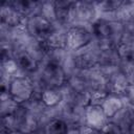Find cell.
<instances>
[{"label": "cell", "instance_id": "19", "mask_svg": "<svg viewBox=\"0 0 134 134\" xmlns=\"http://www.w3.org/2000/svg\"><path fill=\"white\" fill-rule=\"evenodd\" d=\"M125 104H126V102L122 97L108 93L107 96L104 98L103 103L100 104V106H102L104 112L106 113V115L108 116V118L111 119L125 106Z\"/></svg>", "mask_w": 134, "mask_h": 134}, {"label": "cell", "instance_id": "5", "mask_svg": "<svg viewBox=\"0 0 134 134\" xmlns=\"http://www.w3.org/2000/svg\"><path fill=\"white\" fill-rule=\"evenodd\" d=\"M98 48H99V50H98L97 68L103 73V75L107 79L114 72L120 70L119 69V55H118L117 47H113V46L99 47L98 46Z\"/></svg>", "mask_w": 134, "mask_h": 134}, {"label": "cell", "instance_id": "30", "mask_svg": "<svg viewBox=\"0 0 134 134\" xmlns=\"http://www.w3.org/2000/svg\"><path fill=\"white\" fill-rule=\"evenodd\" d=\"M7 134H24V133H22V132H20V131H10V132H8Z\"/></svg>", "mask_w": 134, "mask_h": 134}, {"label": "cell", "instance_id": "6", "mask_svg": "<svg viewBox=\"0 0 134 134\" xmlns=\"http://www.w3.org/2000/svg\"><path fill=\"white\" fill-rule=\"evenodd\" d=\"M10 97L22 105L28 102L34 95V84L29 76L18 75L12 79L9 87Z\"/></svg>", "mask_w": 134, "mask_h": 134}, {"label": "cell", "instance_id": "27", "mask_svg": "<svg viewBox=\"0 0 134 134\" xmlns=\"http://www.w3.org/2000/svg\"><path fill=\"white\" fill-rule=\"evenodd\" d=\"M41 14L46 19H48L50 22L57 23V20H55V12H54V0L43 1Z\"/></svg>", "mask_w": 134, "mask_h": 134}, {"label": "cell", "instance_id": "13", "mask_svg": "<svg viewBox=\"0 0 134 134\" xmlns=\"http://www.w3.org/2000/svg\"><path fill=\"white\" fill-rule=\"evenodd\" d=\"M14 59L18 64L20 75H26L31 77L38 72L40 68V64L26 51V49L17 51L14 54Z\"/></svg>", "mask_w": 134, "mask_h": 134}, {"label": "cell", "instance_id": "7", "mask_svg": "<svg viewBox=\"0 0 134 134\" xmlns=\"http://www.w3.org/2000/svg\"><path fill=\"white\" fill-rule=\"evenodd\" d=\"M98 18L95 1L84 0L76 1L74 6L73 25H86L91 26L92 23Z\"/></svg>", "mask_w": 134, "mask_h": 134}, {"label": "cell", "instance_id": "16", "mask_svg": "<svg viewBox=\"0 0 134 134\" xmlns=\"http://www.w3.org/2000/svg\"><path fill=\"white\" fill-rule=\"evenodd\" d=\"M122 0H106L95 1L98 18L117 20V12L121 5Z\"/></svg>", "mask_w": 134, "mask_h": 134}, {"label": "cell", "instance_id": "18", "mask_svg": "<svg viewBox=\"0 0 134 134\" xmlns=\"http://www.w3.org/2000/svg\"><path fill=\"white\" fill-rule=\"evenodd\" d=\"M67 29L68 28L55 23L51 35L46 40L48 46L50 48H54V49H66Z\"/></svg>", "mask_w": 134, "mask_h": 134}, {"label": "cell", "instance_id": "8", "mask_svg": "<svg viewBox=\"0 0 134 134\" xmlns=\"http://www.w3.org/2000/svg\"><path fill=\"white\" fill-rule=\"evenodd\" d=\"M119 55V69L124 72L130 84L134 83V43H120L117 46Z\"/></svg>", "mask_w": 134, "mask_h": 134}, {"label": "cell", "instance_id": "21", "mask_svg": "<svg viewBox=\"0 0 134 134\" xmlns=\"http://www.w3.org/2000/svg\"><path fill=\"white\" fill-rule=\"evenodd\" d=\"M69 126L61 118H50L44 126L45 134H67Z\"/></svg>", "mask_w": 134, "mask_h": 134}, {"label": "cell", "instance_id": "17", "mask_svg": "<svg viewBox=\"0 0 134 134\" xmlns=\"http://www.w3.org/2000/svg\"><path fill=\"white\" fill-rule=\"evenodd\" d=\"M50 47L48 46L46 41H41V40H35L31 39L30 42L28 43L26 47V51L41 65L43 61L45 60Z\"/></svg>", "mask_w": 134, "mask_h": 134}, {"label": "cell", "instance_id": "22", "mask_svg": "<svg viewBox=\"0 0 134 134\" xmlns=\"http://www.w3.org/2000/svg\"><path fill=\"white\" fill-rule=\"evenodd\" d=\"M1 74L12 79L20 75L19 67L14 57H1Z\"/></svg>", "mask_w": 134, "mask_h": 134}, {"label": "cell", "instance_id": "4", "mask_svg": "<svg viewBox=\"0 0 134 134\" xmlns=\"http://www.w3.org/2000/svg\"><path fill=\"white\" fill-rule=\"evenodd\" d=\"M85 109L84 107L63 100L55 110V117L63 119L70 127L85 126Z\"/></svg>", "mask_w": 134, "mask_h": 134}, {"label": "cell", "instance_id": "12", "mask_svg": "<svg viewBox=\"0 0 134 134\" xmlns=\"http://www.w3.org/2000/svg\"><path fill=\"white\" fill-rule=\"evenodd\" d=\"M25 22V18L19 14L8 2V0H4L0 6V25L16 28L23 25Z\"/></svg>", "mask_w": 134, "mask_h": 134}, {"label": "cell", "instance_id": "23", "mask_svg": "<svg viewBox=\"0 0 134 134\" xmlns=\"http://www.w3.org/2000/svg\"><path fill=\"white\" fill-rule=\"evenodd\" d=\"M68 51L67 49H54L50 48L45 60L43 63H49V64H54L59 66H63L67 57H68Z\"/></svg>", "mask_w": 134, "mask_h": 134}, {"label": "cell", "instance_id": "29", "mask_svg": "<svg viewBox=\"0 0 134 134\" xmlns=\"http://www.w3.org/2000/svg\"><path fill=\"white\" fill-rule=\"evenodd\" d=\"M67 134H82L81 127H70Z\"/></svg>", "mask_w": 134, "mask_h": 134}, {"label": "cell", "instance_id": "20", "mask_svg": "<svg viewBox=\"0 0 134 134\" xmlns=\"http://www.w3.org/2000/svg\"><path fill=\"white\" fill-rule=\"evenodd\" d=\"M41 100L47 108H55L63 102V93L61 88L45 89L41 95Z\"/></svg>", "mask_w": 134, "mask_h": 134}, {"label": "cell", "instance_id": "24", "mask_svg": "<svg viewBox=\"0 0 134 134\" xmlns=\"http://www.w3.org/2000/svg\"><path fill=\"white\" fill-rule=\"evenodd\" d=\"M134 19V0H122L117 12V21L124 23Z\"/></svg>", "mask_w": 134, "mask_h": 134}, {"label": "cell", "instance_id": "25", "mask_svg": "<svg viewBox=\"0 0 134 134\" xmlns=\"http://www.w3.org/2000/svg\"><path fill=\"white\" fill-rule=\"evenodd\" d=\"M20 104L15 102L10 96L0 98V117H6L13 115L17 109L19 108Z\"/></svg>", "mask_w": 134, "mask_h": 134}, {"label": "cell", "instance_id": "2", "mask_svg": "<svg viewBox=\"0 0 134 134\" xmlns=\"http://www.w3.org/2000/svg\"><path fill=\"white\" fill-rule=\"evenodd\" d=\"M93 42L91 26L72 25L67 29L66 49L68 52H75L85 48Z\"/></svg>", "mask_w": 134, "mask_h": 134}, {"label": "cell", "instance_id": "11", "mask_svg": "<svg viewBox=\"0 0 134 134\" xmlns=\"http://www.w3.org/2000/svg\"><path fill=\"white\" fill-rule=\"evenodd\" d=\"M106 82H107L108 93L120 96L125 99L128 89L130 87V81L124 72H121L120 70L114 72L113 74H111L106 79Z\"/></svg>", "mask_w": 134, "mask_h": 134}, {"label": "cell", "instance_id": "26", "mask_svg": "<svg viewBox=\"0 0 134 134\" xmlns=\"http://www.w3.org/2000/svg\"><path fill=\"white\" fill-rule=\"evenodd\" d=\"M121 43H134V19L122 23Z\"/></svg>", "mask_w": 134, "mask_h": 134}, {"label": "cell", "instance_id": "15", "mask_svg": "<svg viewBox=\"0 0 134 134\" xmlns=\"http://www.w3.org/2000/svg\"><path fill=\"white\" fill-rule=\"evenodd\" d=\"M9 4L25 19L41 13L43 1H34V0H8Z\"/></svg>", "mask_w": 134, "mask_h": 134}, {"label": "cell", "instance_id": "28", "mask_svg": "<svg viewBox=\"0 0 134 134\" xmlns=\"http://www.w3.org/2000/svg\"><path fill=\"white\" fill-rule=\"evenodd\" d=\"M125 100H126V103L134 105V83L130 84V87L128 89V92H127V95L125 97Z\"/></svg>", "mask_w": 134, "mask_h": 134}, {"label": "cell", "instance_id": "1", "mask_svg": "<svg viewBox=\"0 0 134 134\" xmlns=\"http://www.w3.org/2000/svg\"><path fill=\"white\" fill-rule=\"evenodd\" d=\"M93 41L99 47H117L122 39V23L117 20L97 18L91 25Z\"/></svg>", "mask_w": 134, "mask_h": 134}, {"label": "cell", "instance_id": "3", "mask_svg": "<svg viewBox=\"0 0 134 134\" xmlns=\"http://www.w3.org/2000/svg\"><path fill=\"white\" fill-rule=\"evenodd\" d=\"M25 28L28 35L35 40L46 41L51 35L55 23L50 22L41 13L32 15L25 19Z\"/></svg>", "mask_w": 134, "mask_h": 134}, {"label": "cell", "instance_id": "10", "mask_svg": "<svg viewBox=\"0 0 134 134\" xmlns=\"http://www.w3.org/2000/svg\"><path fill=\"white\" fill-rule=\"evenodd\" d=\"M110 119L100 105L89 104L85 109V126L102 131Z\"/></svg>", "mask_w": 134, "mask_h": 134}, {"label": "cell", "instance_id": "9", "mask_svg": "<svg viewBox=\"0 0 134 134\" xmlns=\"http://www.w3.org/2000/svg\"><path fill=\"white\" fill-rule=\"evenodd\" d=\"M75 2L71 0H54L55 20L58 24L66 28L73 25Z\"/></svg>", "mask_w": 134, "mask_h": 134}, {"label": "cell", "instance_id": "14", "mask_svg": "<svg viewBox=\"0 0 134 134\" xmlns=\"http://www.w3.org/2000/svg\"><path fill=\"white\" fill-rule=\"evenodd\" d=\"M110 120L117 125L125 133L129 134L130 129L134 122V107L129 103H126L125 106Z\"/></svg>", "mask_w": 134, "mask_h": 134}]
</instances>
